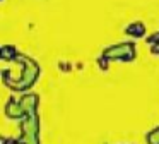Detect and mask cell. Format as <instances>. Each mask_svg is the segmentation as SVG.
Returning <instances> with one entry per match:
<instances>
[{
	"label": "cell",
	"instance_id": "1",
	"mask_svg": "<svg viewBox=\"0 0 159 144\" xmlns=\"http://www.w3.org/2000/svg\"><path fill=\"white\" fill-rule=\"evenodd\" d=\"M19 105H21V108H22L24 113H34L36 106H38V96L28 93V94H24V96L19 98Z\"/></svg>",
	"mask_w": 159,
	"mask_h": 144
},
{
	"label": "cell",
	"instance_id": "2",
	"mask_svg": "<svg viewBox=\"0 0 159 144\" xmlns=\"http://www.w3.org/2000/svg\"><path fill=\"white\" fill-rule=\"evenodd\" d=\"M4 112H5V115H7L9 118H12V120L22 118V117H24V112H22L21 105H19V101H17L16 98H11V99H9L7 105H5V108H4Z\"/></svg>",
	"mask_w": 159,
	"mask_h": 144
},
{
	"label": "cell",
	"instance_id": "3",
	"mask_svg": "<svg viewBox=\"0 0 159 144\" xmlns=\"http://www.w3.org/2000/svg\"><path fill=\"white\" fill-rule=\"evenodd\" d=\"M17 53L19 51H16V46H12V45L0 46V58H4V60H14Z\"/></svg>",
	"mask_w": 159,
	"mask_h": 144
},
{
	"label": "cell",
	"instance_id": "4",
	"mask_svg": "<svg viewBox=\"0 0 159 144\" xmlns=\"http://www.w3.org/2000/svg\"><path fill=\"white\" fill-rule=\"evenodd\" d=\"M58 67L62 69L63 72H70V70H72V67H70V64H69V62H60V64H58Z\"/></svg>",
	"mask_w": 159,
	"mask_h": 144
},
{
	"label": "cell",
	"instance_id": "5",
	"mask_svg": "<svg viewBox=\"0 0 159 144\" xmlns=\"http://www.w3.org/2000/svg\"><path fill=\"white\" fill-rule=\"evenodd\" d=\"M0 2H2V0H0Z\"/></svg>",
	"mask_w": 159,
	"mask_h": 144
}]
</instances>
